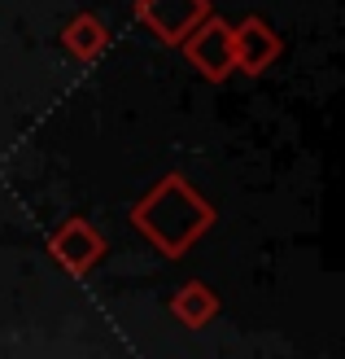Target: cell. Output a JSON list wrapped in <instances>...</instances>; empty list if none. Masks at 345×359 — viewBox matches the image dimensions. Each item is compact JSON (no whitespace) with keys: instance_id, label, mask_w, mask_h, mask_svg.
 Masks as SVG:
<instances>
[{"instance_id":"cell-4","label":"cell","mask_w":345,"mask_h":359,"mask_svg":"<svg viewBox=\"0 0 345 359\" xmlns=\"http://www.w3.org/2000/svg\"><path fill=\"white\" fill-rule=\"evenodd\" d=\"M206 13L210 0H136V18L167 44H179Z\"/></svg>"},{"instance_id":"cell-2","label":"cell","mask_w":345,"mask_h":359,"mask_svg":"<svg viewBox=\"0 0 345 359\" xmlns=\"http://www.w3.org/2000/svg\"><path fill=\"white\" fill-rule=\"evenodd\" d=\"M184 53H188V62L202 70L206 79H214V83H223L232 70H236V53H232V27L223 22V18H214V13H206L202 22H197L184 40Z\"/></svg>"},{"instance_id":"cell-5","label":"cell","mask_w":345,"mask_h":359,"mask_svg":"<svg viewBox=\"0 0 345 359\" xmlns=\"http://www.w3.org/2000/svg\"><path fill=\"white\" fill-rule=\"evenodd\" d=\"M232 53H236V66H241L245 75H262L284 53V40L258 13H249V18H241V27H232Z\"/></svg>"},{"instance_id":"cell-1","label":"cell","mask_w":345,"mask_h":359,"mask_svg":"<svg viewBox=\"0 0 345 359\" xmlns=\"http://www.w3.org/2000/svg\"><path fill=\"white\" fill-rule=\"evenodd\" d=\"M132 224L149 237L167 259H179L184 250L214 228V206L179 171L162 175L157 184L132 206Z\"/></svg>"},{"instance_id":"cell-7","label":"cell","mask_w":345,"mask_h":359,"mask_svg":"<svg viewBox=\"0 0 345 359\" xmlns=\"http://www.w3.org/2000/svg\"><path fill=\"white\" fill-rule=\"evenodd\" d=\"M219 294L210 290L206 280H188L184 290H179L175 298H171V316L179 320V325H188V329H206L214 316H219Z\"/></svg>"},{"instance_id":"cell-6","label":"cell","mask_w":345,"mask_h":359,"mask_svg":"<svg viewBox=\"0 0 345 359\" xmlns=\"http://www.w3.org/2000/svg\"><path fill=\"white\" fill-rule=\"evenodd\" d=\"M105 44H110V31H105V22H101L97 13H75V18L62 27V48H66L75 62L101 57Z\"/></svg>"},{"instance_id":"cell-3","label":"cell","mask_w":345,"mask_h":359,"mask_svg":"<svg viewBox=\"0 0 345 359\" xmlns=\"http://www.w3.org/2000/svg\"><path fill=\"white\" fill-rule=\"evenodd\" d=\"M48 255L57 259V267H66L70 276H87L105 259V237L87 219H79V215H75V219H66L48 237Z\"/></svg>"}]
</instances>
